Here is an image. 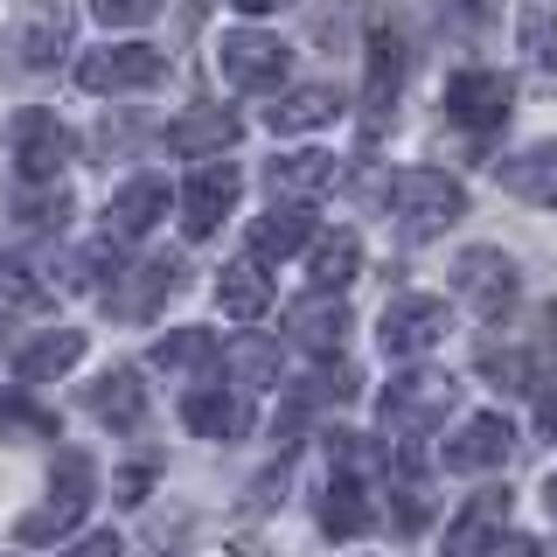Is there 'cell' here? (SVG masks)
Instances as JSON below:
<instances>
[{
	"label": "cell",
	"instance_id": "39",
	"mask_svg": "<svg viewBox=\"0 0 557 557\" xmlns=\"http://www.w3.org/2000/svg\"><path fill=\"white\" fill-rule=\"evenodd\" d=\"M147 481H153V467H126V474H119L112 487H119L126 502H139V495H147Z\"/></svg>",
	"mask_w": 557,
	"mask_h": 557
},
{
	"label": "cell",
	"instance_id": "2",
	"mask_svg": "<svg viewBox=\"0 0 557 557\" xmlns=\"http://www.w3.org/2000/svg\"><path fill=\"white\" fill-rule=\"evenodd\" d=\"M383 196H391V216L405 223V237H440L446 223L467 216V188L446 168H397Z\"/></svg>",
	"mask_w": 557,
	"mask_h": 557
},
{
	"label": "cell",
	"instance_id": "5",
	"mask_svg": "<svg viewBox=\"0 0 557 557\" xmlns=\"http://www.w3.org/2000/svg\"><path fill=\"white\" fill-rule=\"evenodd\" d=\"M446 327H453L446 300H425V293H397V300L383 307V321H376V342H383V356L418 362L425 348H440V342H446Z\"/></svg>",
	"mask_w": 557,
	"mask_h": 557
},
{
	"label": "cell",
	"instance_id": "22",
	"mask_svg": "<svg viewBox=\"0 0 557 557\" xmlns=\"http://www.w3.org/2000/svg\"><path fill=\"white\" fill-rule=\"evenodd\" d=\"M495 182L522 202H557V139H536V147L509 153V161L495 168Z\"/></svg>",
	"mask_w": 557,
	"mask_h": 557
},
{
	"label": "cell",
	"instance_id": "26",
	"mask_svg": "<svg viewBox=\"0 0 557 557\" xmlns=\"http://www.w3.org/2000/svg\"><path fill=\"white\" fill-rule=\"evenodd\" d=\"M335 112H342L335 84H300V91L272 98L265 126H272V133H313V126H327V119H335Z\"/></svg>",
	"mask_w": 557,
	"mask_h": 557
},
{
	"label": "cell",
	"instance_id": "36",
	"mask_svg": "<svg viewBox=\"0 0 557 557\" xmlns=\"http://www.w3.org/2000/svg\"><path fill=\"white\" fill-rule=\"evenodd\" d=\"M0 300H14V307H42L49 300V286L35 278L28 258H0Z\"/></svg>",
	"mask_w": 557,
	"mask_h": 557
},
{
	"label": "cell",
	"instance_id": "30",
	"mask_svg": "<svg viewBox=\"0 0 557 557\" xmlns=\"http://www.w3.org/2000/svg\"><path fill=\"white\" fill-rule=\"evenodd\" d=\"M153 362H161V370H216L223 342L209 335V327H174V335L153 342Z\"/></svg>",
	"mask_w": 557,
	"mask_h": 557
},
{
	"label": "cell",
	"instance_id": "28",
	"mask_svg": "<svg viewBox=\"0 0 557 557\" xmlns=\"http://www.w3.org/2000/svg\"><path fill=\"white\" fill-rule=\"evenodd\" d=\"M481 376L509 397H536V356L522 342H487L481 348Z\"/></svg>",
	"mask_w": 557,
	"mask_h": 557
},
{
	"label": "cell",
	"instance_id": "1",
	"mask_svg": "<svg viewBox=\"0 0 557 557\" xmlns=\"http://www.w3.org/2000/svg\"><path fill=\"white\" fill-rule=\"evenodd\" d=\"M453 405H460V383H453L446 370H405L383 391V440H405V446H418L425 432H440L446 418H453Z\"/></svg>",
	"mask_w": 557,
	"mask_h": 557
},
{
	"label": "cell",
	"instance_id": "33",
	"mask_svg": "<svg viewBox=\"0 0 557 557\" xmlns=\"http://www.w3.org/2000/svg\"><path fill=\"white\" fill-rule=\"evenodd\" d=\"M223 370L237 376V391H265V383H278V342H231Z\"/></svg>",
	"mask_w": 557,
	"mask_h": 557
},
{
	"label": "cell",
	"instance_id": "29",
	"mask_svg": "<svg viewBox=\"0 0 557 557\" xmlns=\"http://www.w3.org/2000/svg\"><path fill=\"white\" fill-rule=\"evenodd\" d=\"M356 265H362V244H356V231H335V237H321V244H313V265H307V278H313V293H342L348 278H356Z\"/></svg>",
	"mask_w": 557,
	"mask_h": 557
},
{
	"label": "cell",
	"instance_id": "3",
	"mask_svg": "<svg viewBox=\"0 0 557 557\" xmlns=\"http://www.w3.org/2000/svg\"><path fill=\"white\" fill-rule=\"evenodd\" d=\"M216 70L231 91H278L293 70V49L278 35H258V28H231L216 42Z\"/></svg>",
	"mask_w": 557,
	"mask_h": 557
},
{
	"label": "cell",
	"instance_id": "32",
	"mask_svg": "<svg viewBox=\"0 0 557 557\" xmlns=\"http://www.w3.org/2000/svg\"><path fill=\"white\" fill-rule=\"evenodd\" d=\"M84 522V502H63V495H49L42 509H28L22 522H14V544H57V536H70Z\"/></svg>",
	"mask_w": 557,
	"mask_h": 557
},
{
	"label": "cell",
	"instance_id": "8",
	"mask_svg": "<svg viewBox=\"0 0 557 557\" xmlns=\"http://www.w3.org/2000/svg\"><path fill=\"white\" fill-rule=\"evenodd\" d=\"M8 147H14V168H22V182H57L70 168V153H77V139L57 112H22L8 126Z\"/></svg>",
	"mask_w": 557,
	"mask_h": 557
},
{
	"label": "cell",
	"instance_id": "42",
	"mask_svg": "<svg viewBox=\"0 0 557 557\" xmlns=\"http://www.w3.org/2000/svg\"><path fill=\"white\" fill-rule=\"evenodd\" d=\"M237 14H278V8H293V0H231Z\"/></svg>",
	"mask_w": 557,
	"mask_h": 557
},
{
	"label": "cell",
	"instance_id": "31",
	"mask_svg": "<svg viewBox=\"0 0 557 557\" xmlns=\"http://www.w3.org/2000/svg\"><path fill=\"white\" fill-rule=\"evenodd\" d=\"M0 432H8V440H22V446H49V440H57V411L28 405L22 391H0Z\"/></svg>",
	"mask_w": 557,
	"mask_h": 557
},
{
	"label": "cell",
	"instance_id": "6",
	"mask_svg": "<svg viewBox=\"0 0 557 557\" xmlns=\"http://www.w3.org/2000/svg\"><path fill=\"white\" fill-rule=\"evenodd\" d=\"M509 104H516V84L502 77V70H453L440 112H446L460 133H495L502 119H509Z\"/></svg>",
	"mask_w": 557,
	"mask_h": 557
},
{
	"label": "cell",
	"instance_id": "25",
	"mask_svg": "<svg viewBox=\"0 0 557 557\" xmlns=\"http://www.w3.org/2000/svg\"><path fill=\"white\" fill-rule=\"evenodd\" d=\"M216 307L231 313V321H258V313L272 307L265 258H237V265H223V278H216Z\"/></svg>",
	"mask_w": 557,
	"mask_h": 557
},
{
	"label": "cell",
	"instance_id": "10",
	"mask_svg": "<svg viewBox=\"0 0 557 557\" xmlns=\"http://www.w3.org/2000/svg\"><path fill=\"white\" fill-rule=\"evenodd\" d=\"M516 453V425L502 411H474V418H460V432L440 446V460H446V474H487V467H502Z\"/></svg>",
	"mask_w": 557,
	"mask_h": 557
},
{
	"label": "cell",
	"instance_id": "40",
	"mask_svg": "<svg viewBox=\"0 0 557 557\" xmlns=\"http://www.w3.org/2000/svg\"><path fill=\"white\" fill-rule=\"evenodd\" d=\"M481 557H536V544H530V536H495Z\"/></svg>",
	"mask_w": 557,
	"mask_h": 557
},
{
	"label": "cell",
	"instance_id": "17",
	"mask_svg": "<svg viewBox=\"0 0 557 557\" xmlns=\"http://www.w3.org/2000/svg\"><path fill=\"white\" fill-rule=\"evenodd\" d=\"M335 182H342V161H335V153H313V147H300V153H278V161L265 168L272 202H313L321 188H335Z\"/></svg>",
	"mask_w": 557,
	"mask_h": 557
},
{
	"label": "cell",
	"instance_id": "9",
	"mask_svg": "<svg viewBox=\"0 0 557 557\" xmlns=\"http://www.w3.org/2000/svg\"><path fill=\"white\" fill-rule=\"evenodd\" d=\"M182 258H147V265H133L126 278H112L104 286V313H119V321H153L174 293H182Z\"/></svg>",
	"mask_w": 557,
	"mask_h": 557
},
{
	"label": "cell",
	"instance_id": "37",
	"mask_svg": "<svg viewBox=\"0 0 557 557\" xmlns=\"http://www.w3.org/2000/svg\"><path fill=\"white\" fill-rule=\"evenodd\" d=\"M161 8H168V0H91V14L104 28H147Z\"/></svg>",
	"mask_w": 557,
	"mask_h": 557
},
{
	"label": "cell",
	"instance_id": "44",
	"mask_svg": "<svg viewBox=\"0 0 557 557\" xmlns=\"http://www.w3.org/2000/svg\"><path fill=\"white\" fill-rule=\"evenodd\" d=\"M544 509L557 516V467H550V481H544Z\"/></svg>",
	"mask_w": 557,
	"mask_h": 557
},
{
	"label": "cell",
	"instance_id": "16",
	"mask_svg": "<svg viewBox=\"0 0 557 557\" xmlns=\"http://www.w3.org/2000/svg\"><path fill=\"white\" fill-rule=\"evenodd\" d=\"M231 147H237V112H223V104H188L168 126V153H182V161H216Z\"/></svg>",
	"mask_w": 557,
	"mask_h": 557
},
{
	"label": "cell",
	"instance_id": "7",
	"mask_svg": "<svg viewBox=\"0 0 557 557\" xmlns=\"http://www.w3.org/2000/svg\"><path fill=\"white\" fill-rule=\"evenodd\" d=\"M161 70H168V57L153 42H104V49H91V57L77 63V84L98 91V98H119V91H147V84H161Z\"/></svg>",
	"mask_w": 557,
	"mask_h": 557
},
{
	"label": "cell",
	"instance_id": "19",
	"mask_svg": "<svg viewBox=\"0 0 557 557\" xmlns=\"http://www.w3.org/2000/svg\"><path fill=\"white\" fill-rule=\"evenodd\" d=\"M84 362V335L77 327H49V335H28L22 348H14V376L22 383H57Z\"/></svg>",
	"mask_w": 557,
	"mask_h": 557
},
{
	"label": "cell",
	"instance_id": "11",
	"mask_svg": "<svg viewBox=\"0 0 557 557\" xmlns=\"http://www.w3.org/2000/svg\"><path fill=\"white\" fill-rule=\"evenodd\" d=\"M237 188H244V174L237 168H223V153H216V161H209V168H196V174H188V188H182V231L188 237H216L223 231V216H231V209H237Z\"/></svg>",
	"mask_w": 557,
	"mask_h": 557
},
{
	"label": "cell",
	"instance_id": "24",
	"mask_svg": "<svg viewBox=\"0 0 557 557\" xmlns=\"http://www.w3.org/2000/svg\"><path fill=\"white\" fill-rule=\"evenodd\" d=\"M307 237H313V209L307 202H272L265 216L251 223V258H265V265L272 258H293Z\"/></svg>",
	"mask_w": 557,
	"mask_h": 557
},
{
	"label": "cell",
	"instance_id": "12",
	"mask_svg": "<svg viewBox=\"0 0 557 557\" xmlns=\"http://www.w3.org/2000/svg\"><path fill=\"white\" fill-rule=\"evenodd\" d=\"M397 91H405V42L391 28H370V70H362V126L383 133Z\"/></svg>",
	"mask_w": 557,
	"mask_h": 557
},
{
	"label": "cell",
	"instance_id": "15",
	"mask_svg": "<svg viewBox=\"0 0 557 557\" xmlns=\"http://www.w3.org/2000/svg\"><path fill=\"white\" fill-rule=\"evenodd\" d=\"M348 307H342V293H307V300H293L286 307V335L313 348V356H342V342H348Z\"/></svg>",
	"mask_w": 557,
	"mask_h": 557
},
{
	"label": "cell",
	"instance_id": "43",
	"mask_svg": "<svg viewBox=\"0 0 557 557\" xmlns=\"http://www.w3.org/2000/svg\"><path fill=\"white\" fill-rule=\"evenodd\" d=\"M536 432H544V440H557V405H544V418H536Z\"/></svg>",
	"mask_w": 557,
	"mask_h": 557
},
{
	"label": "cell",
	"instance_id": "4",
	"mask_svg": "<svg viewBox=\"0 0 557 557\" xmlns=\"http://www.w3.org/2000/svg\"><path fill=\"white\" fill-rule=\"evenodd\" d=\"M516 278L522 272L502 244H467V251L453 258V293H460V307H474L481 321H495V313L516 300Z\"/></svg>",
	"mask_w": 557,
	"mask_h": 557
},
{
	"label": "cell",
	"instance_id": "41",
	"mask_svg": "<svg viewBox=\"0 0 557 557\" xmlns=\"http://www.w3.org/2000/svg\"><path fill=\"white\" fill-rule=\"evenodd\" d=\"M272 495H286V467H278V474H265L251 487V509H272Z\"/></svg>",
	"mask_w": 557,
	"mask_h": 557
},
{
	"label": "cell",
	"instance_id": "23",
	"mask_svg": "<svg viewBox=\"0 0 557 557\" xmlns=\"http://www.w3.org/2000/svg\"><path fill=\"white\" fill-rule=\"evenodd\" d=\"M383 509L370 502V487H362V474H335V487H327V502H321V530L327 536H362V530H376Z\"/></svg>",
	"mask_w": 557,
	"mask_h": 557
},
{
	"label": "cell",
	"instance_id": "14",
	"mask_svg": "<svg viewBox=\"0 0 557 557\" xmlns=\"http://www.w3.org/2000/svg\"><path fill=\"white\" fill-rule=\"evenodd\" d=\"M8 57H14V70H28V77L57 70L70 57V14L63 8H28L22 28H14V42H8Z\"/></svg>",
	"mask_w": 557,
	"mask_h": 557
},
{
	"label": "cell",
	"instance_id": "38",
	"mask_svg": "<svg viewBox=\"0 0 557 557\" xmlns=\"http://www.w3.org/2000/svg\"><path fill=\"white\" fill-rule=\"evenodd\" d=\"M57 557H126V544H119L112 530H91V536H77V544L57 550Z\"/></svg>",
	"mask_w": 557,
	"mask_h": 557
},
{
	"label": "cell",
	"instance_id": "21",
	"mask_svg": "<svg viewBox=\"0 0 557 557\" xmlns=\"http://www.w3.org/2000/svg\"><path fill=\"white\" fill-rule=\"evenodd\" d=\"M182 418L202 440H244V432H251V397L244 391H188Z\"/></svg>",
	"mask_w": 557,
	"mask_h": 557
},
{
	"label": "cell",
	"instance_id": "27",
	"mask_svg": "<svg viewBox=\"0 0 557 557\" xmlns=\"http://www.w3.org/2000/svg\"><path fill=\"white\" fill-rule=\"evenodd\" d=\"M516 42H522V57H530L536 77H557V8H550V0H522Z\"/></svg>",
	"mask_w": 557,
	"mask_h": 557
},
{
	"label": "cell",
	"instance_id": "20",
	"mask_svg": "<svg viewBox=\"0 0 557 557\" xmlns=\"http://www.w3.org/2000/svg\"><path fill=\"white\" fill-rule=\"evenodd\" d=\"M84 411L112 432H133L147 418V391H139V370H104L91 391H84Z\"/></svg>",
	"mask_w": 557,
	"mask_h": 557
},
{
	"label": "cell",
	"instance_id": "18",
	"mask_svg": "<svg viewBox=\"0 0 557 557\" xmlns=\"http://www.w3.org/2000/svg\"><path fill=\"white\" fill-rule=\"evenodd\" d=\"M502 522H509V487H481V495L446 522V557H481L502 536Z\"/></svg>",
	"mask_w": 557,
	"mask_h": 557
},
{
	"label": "cell",
	"instance_id": "35",
	"mask_svg": "<svg viewBox=\"0 0 557 557\" xmlns=\"http://www.w3.org/2000/svg\"><path fill=\"white\" fill-rule=\"evenodd\" d=\"M383 516H391L397 536H418L432 522V495H425V481H418L411 467H405V481H391V509H383Z\"/></svg>",
	"mask_w": 557,
	"mask_h": 557
},
{
	"label": "cell",
	"instance_id": "34",
	"mask_svg": "<svg viewBox=\"0 0 557 557\" xmlns=\"http://www.w3.org/2000/svg\"><path fill=\"white\" fill-rule=\"evenodd\" d=\"M14 216H22V231H35V237H57L70 223V196L57 182H28V196L14 202Z\"/></svg>",
	"mask_w": 557,
	"mask_h": 557
},
{
	"label": "cell",
	"instance_id": "13",
	"mask_svg": "<svg viewBox=\"0 0 557 557\" xmlns=\"http://www.w3.org/2000/svg\"><path fill=\"white\" fill-rule=\"evenodd\" d=\"M161 216H168V182L161 174H133V182L112 188V202H104V237L133 244V237H147Z\"/></svg>",
	"mask_w": 557,
	"mask_h": 557
}]
</instances>
